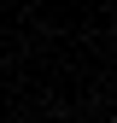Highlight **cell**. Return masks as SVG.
Returning <instances> with one entry per match:
<instances>
[{
	"label": "cell",
	"instance_id": "1",
	"mask_svg": "<svg viewBox=\"0 0 117 123\" xmlns=\"http://www.w3.org/2000/svg\"><path fill=\"white\" fill-rule=\"evenodd\" d=\"M111 123H117V117H111Z\"/></svg>",
	"mask_w": 117,
	"mask_h": 123
}]
</instances>
